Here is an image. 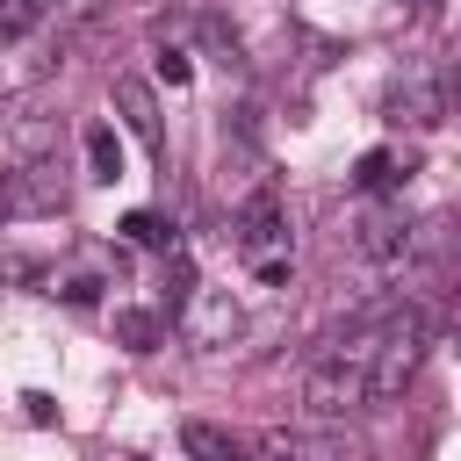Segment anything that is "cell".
<instances>
[{
    "label": "cell",
    "instance_id": "18",
    "mask_svg": "<svg viewBox=\"0 0 461 461\" xmlns=\"http://www.w3.org/2000/svg\"><path fill=\"white\" fill-rule=\"evenodd\" d=\"M50 295H65V303H94L101 281H94V274H50Z\"/></svg>",
    "mask_w": 461,
    "mask_h": 461
},
{
    "label": "cell",
    "instance_id": "1",
    "mask_svg": "<svg viewBox=\"0 0 461 461\" xmlns=\"http://www.w3.org/2000/svg\"><path fill=\"white\" fill-rule=\"evenodd\" d=\"M425 346H432V317L418 303H396L389 324H382V339H375V353H367V396H396L418 375Z\"/></svg>",
    "mask_w": 461,
    "mask_h": 461
},
{
    "label": "cell",
    "instance_id": "22",
    "mask_svg": "<svg viewBox=\"0 0 461 461\" xmlns=\"http://www.w3.org/2000/svg\"><path fill=\"white\" fill-rule=\"evenodd\" d=\"M411 7H418V14H439V0H411Z\"/></svg>",
    "mask_w": 461,
    "mask_h": 461
},
{
    "label": "cell",
    "instance_id": "10",
    "mask_svg": "<svg viewBox=\"0 0 461 461\" xmlns=\"http://www.w3.org/2000/svg\"><path fill=\"white\" fill-rule=\"evenodd\" d=\"M180 454H187V461H245V447H238L223 425H209V418H187V425H180Z\"/></svg>",
    "mask_w": 461,
    "mask_h": 461
},
{
    "label": "cell",
    "instance_id": "3",
    "mask_svg": "<svg viewBox=\"0 0 461 461\" xmlns=\"http://www.w3.org/2000/svg\"><path fill=\"white\" fill-rule=\"evenodd\" d=\"M367 403H375L367 396V367H353V360H310V375H303V411L310 418L339 425V418H353Z\"/></svg>",
    "mask_w": 461,
    "mask_h": 461
},
{
    "label": "cell",
    "instance_id": "7",
    "mask_svg": "<svg viewBox=\"0 0 461 461\" xmlns=\"http://www.w3.org/2000/svg\"><path fill=\"white\" fill-rule=\"evenodd\" d=\"M382 108H389V122H411V130H432V122L447 115V86H439L432 72H418V65H411L403 79H389V101H382Z\"/></svg>",
    "mask_w": 461,
    "mask_h": 461
},
{
    "label": "cell",
    "instance_id": "12",
    "mask_svg": "<svg viewBox=\"0 0 461 461\" xmlns=\"http://www.w3.org/2000/svg\"><path fill=\"white\" fill-rule=\"evenodd\" d=\"M396 180H411V151H360V166H353L360 194H389Z\"/></svg>",
    "mask_w": 461,
    "mask_h": 461
},
{
    "label": "cell",
    "instance_id": "15",
    "mask_svg": "<svg viewBox=\"0 0 461 461\" xmlns=\"http://www.w3.org/2000/svg\"><path fill=\"white\" fill-rule=\"evenodd\" d=\"M86 173L94 180H115L122 173V151H115V130L108 122H86Z\"/></svg>",
    "mask_w": 461,
    "mask_h": 461
},
{
    "label": "cell",
    "instance_id": "11",
    "mask_svg": "<svg viewBox=\"0 0 461 461\" xmlns=\"http://www.w3.org/2000/svg\"><path fill=\"white\" fill-rule=\"evenodd\" d=\"M7 151H14V166L22 158H58V122L50 115H14L7 122Z\"/></svg>",
    "mask_w": 461,
    "mask_h": 461
},
{
    "label": "cell",
    "instance_id": "8",
    "mask_svg": "<svg viewBox=\"0 0 461 461\" xmlns=\"http://www.w3.org/2000/svg\"><path fill=\"white\" fill-rule=\"evenodd\" d=\"M115 115H122V130H130L144 151H166V115H158V94H151V79H137V72H115Z\"/></svg>",
    "mask_w": 461,
    "mask_h": 461
},
{
    "label": "cell",
    "instance_id": "9",
    "mask_svg": "<svg viewBox=\"0 0 461 461\" xmlns=\"http://www.w3.org/2000/svg\"><path fill=\"white\" fill-rule=\"evenodd\" d=\"M353 245H360L367 259H382V267L411 259V223H403V209H360V216H353Z\"/></svg>",
    "mask_w": 461,
    "mask_h": 461
},
{
    "label": "cell",
    "instance_id": "4",
    "mask_svg": "<svg viewBox=\"0 0 461 461\" xmlns=\"http://www.w3.org/2000/svg\"><path fill=\"white\" fill-rule=\"evenodd\" d=\"M173 324H180V339H187L194 353H223V346L245 331V310H238L230 288H194V295L173 310Z\"/></svg>",
    "mask_w": 461,
    "mask_h": 461
},
{
    "label": "cell",
    "instance_id": "2",
    "mask_svg": "<svg viewBox=\"0 0 461 461\" xmlns=\"http://www.w3.org/2000/svg\"><path fill=\"white\" fill-rule=\"evenodd\" d=\"M65 209H72V180L58 158H22L0 173V216L22 223V216H65Z\"/></svg>",
    "mask_w": 461,
    "mask_h": 461
},
{
    "label": "cell",
    "instance_id": "6",
    "mask_svg": "<svg viewBox=\"0 0 461 461\" xmlns=\"http://www.w3.org/2000/svg\"><path fill=\"white\" fill-rule=\"evenodd\" d=\"M230 230H238V252H245V259H259V252H288V216H281V194H274V187H252Z\"/></svg>",
    "mask_w": 461,
    "mask_h": 461
},
{
    "label": "cell",
    "instance_id": "13",
    "mask_svg": "<svg viewBox=\"0 0 461 461\" xmlns=\"http://www.w3.org/2000/svg\"><path fill=\"white\" fill-rule=\"evenodd\" d=\"M115 339H122L130 353H158V346H166V317H158V310H115Z\"/></svg>",
    "mask_w": 461,
    "mask_h": 461
},
{
    "label": "cell",
    "instance_id": "16",
    "mask_svg": "<svg viewBox=\"0 0 461 461\" xmlns=\"http://www.w3.org/2000/svg\"><path fill=\"white\" fill-rule=\"evenodd\" d=\"M43 22V0H0V36H22Z\"/></svg>",
    "mask_w": 461,
    "mask_h": 461
},
{
    "label": "cell",
    "instance_id": "20",
    "mask_svg": "<svg viewBox=\"0 0 461 461\" xmlns=\"http://www.w3.org/2000/svg\"><path fill=\"white\" fill-rule=\"evenodd\" d=\"M0 274H7V281H36L43 267H36V259H22V252H7V259H0Z\"/></svg>",
    "mask_w": 461,
    "mask_h": 461
},
{
    "label": "cell",
    "instance_id": "21",
    "mask_svg": "<svg viewBox=\"0 0 461 461\" xmlns=\"http://www.w3.org/2000/svg\"><path fill=\"white\" fill-rule=\"evenodd\" d=\"M108 0H58V14H101Z\"/></svg>",
    "mask_w": 461,
    "mask_h": 461
},
{
    "label": "cell",
    "instance_id": "17",
    "mask_svg": "<svg viewBox=\"0 0 461 461\" xmlns=\"http://www.w3.org/2000/svg\"><path fill=\"white\" fill-rule=\"evenodd\" d=\"M158 79H166V86H187V79H194V65H187L180 43H158Z\"/></svg>",
    "mask_w": 461,
    "mask_h": 461
},
{
    "label": "cell",
    "instance_id": "14",
    "mask_svg": "<svg viewBox=\"0 0 461 461\" xmlns=\"http://www.w3.org/2000/svg\"><path fill=\"white\" fill-rule=\"evenodd\" d=\"M122 238H130V245H151V252H173V245H180V230H173L158 209H130V216H122Z\"/></svg>",
    "mask_w": 461,
    "mask_h": 461
},
{
    "label": "cell",
    "instance_id": "5",
    "mask_svg": "<svg viewBox=\"0 0 461 461\" xmlns=\"http://www.w3.org/2000/svg\"><path fill=\"white\" fill-rule=\"evenodd\" d=\"M259 454L267 461H367V447L353 439V432H339V425H274V432H259Z\"/></svg>",
    "mask_w": 461,
    "mask_h": 461
},
{
    "label": "cell",
    "instance_id": "19",
    "mask_svg": "<svg viewBox=\"0 0 461 461\" xmlns=\"http://www.w3.org/2000/svg\"><path fill=\"white\" fill-rule=\"evenodd\" d=\"M22 411H29V425H50V418H58V403H50L43 389H29V396H22Z\"/></svg>",
    "mask_w": 461,
    "mask_h": 461
}]
</instances>
